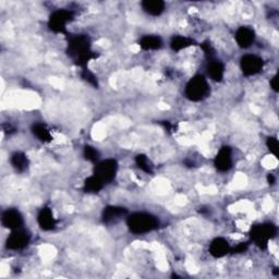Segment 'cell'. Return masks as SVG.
<instances>
[{"mask_svg": "<svg viewBox=\"0 0 279 279\" xmlns=\"http://www.w3.org/2000/svg\"><path fill=\"white\" fill-rule=\"evenodd\" d=\"M128 227L131 232L136 235L151 232L158 227L157 218L148 213H135L128 218Z\"/></svg>", "mask_w": 279, "mask_h": 279, "instance_id": "obj_1", "label": "cell"}, {"mask_svg": "<svg viewBox=\"0 0 279 279\" xmlns=\"http://www.w3.org/2000/svg\"><path fill=\"white\" fill-rule=\"evenodd\" d=\"M275 228L269 224L267 225H260L256 226L253 229H252V239L258 244H266L269 239L271 238V235H274Z\"/></svg>", "mask_w": 279, "mask_h": 279, "instance_id": "obj_9", "label": "cell"}, {"mask_svg": "<svg viewBox=\"0 0 279 279\" xmlns=\"http://www.w3.org/2000/svg\"><path fill=\"white\" fill-rule=\"evenodd\" d=\"M255 39L254 31L248 26H241L236 32V41L241 48H248L253 44Z\"/></svg>", "mask_w": 279, "mask_h": 279, "instance_id": "obj_10", "label": "cell"}, {"mask_svg": "<svg viewBox=\"0 0 279 279\" xmlns=\"http://www.w3.org/2000/svg\"><path fill=\"white\" fill-rule=\"evenodd\" d=\"M208 75L210 77L214 80V81H222L223 78H224V71H225V68L222 62H219L217 60L215 61H212L208 65Z\"/></svg>", "mask_w": 279, "mask_h": 279, "instance_id": "obj_18", "label": "cell"}, {"mask_svg": "<svg viewBox=\"0 0 279 279\" xmlns=\"http://www.w3.org/2000/svg\"><path fill=\"white\" fill-rule=\"evenodd\" d=\"M215 166L219 171H228L232 166V157H231V150L228 146H225L215 158Z\"/></svg>", "mask_w": 279, "mask_h": 279, "instance_id": "obj_11", "label": "cell"}, {"mask_svg": "<svg viewBox=\"0 0 279 279\" xmlns=\"http://www.w3.org/2000/svg\"><path fill=\"white\" fill-rule=\"evenodd\" d=\"M33 133H34L43 142L51 141V134L49 130L46 128V125L42 123H37L33 127Z\"/></svg>", "mask_w": 279, "mask_h": 279, "instance_id": "obj_21", "label": "cell"}, {"mask_svg": "<svg viewBox=\"0 0 279 279\" xmlns=\"http://www.w3.org/2000/svg\"><path fill=\"white\" fill-rule=\"evenodd\" d=\"M127 211L122 207H117V206H108L104 210L103 213V218L105 223H110L112 221H116L119 217L123 216Z\"/></svg>", "mask_w": 279, "mask_h": 279, "instance_id": "obj_17", "label": "cell"}, {"mask_svg": "<svg viewBox=\"0 0 279 279\" xmlns=\"http://www.w3.org/2000/svg\"><path fill=\"white\" fill-rule=\"evenodd\" d=\"M70 55L78 62V64L83 65L88 62L91 58L90 42L86 36L78 35L71 38L69 43Z\"/></svg>", "mask_w": 279, "mask_h": 279, "instance_id": "obj_2", "label": "cell"}, {"mask_svg": "<svg viewBox=\"0 0 279 279\" xmlns=\"http://www.w3.org/2000/svg\"><path fill=\"white\" fill-rule=\"evenodd\" d=\"M71 20V12L67 10L55 11L49 18V28L56 33H63Z\"/></svg>", "mask_w": 279, "mask_h": 279, "instance_id": "obj_6", "label": "cell"}, {"mask_svg": "<svg viewBox=\"0 0 279 279\" xmlns=\"http://www.w3.org/2000/svg\"><path fill=\"white\" fill-rule=\"evenodd\" d=\"M210 93V86L203 76H195L192 78L185 86V96L192 102L202 101Z\"/></svg>", "mask_w": 279, "mask_h": 279, "instance_id": "obj_3", "label": "cell"}, {"mask_svg": "<svg viewBox=\"0 0 279 279\" xmlns=\"http://www.w3.org/2000/svg\"><path fill=\"white\" fill-rule=\"evenodd\" d=\"M271 85H273V89L277 91V77L273 78V81H271Z\"/></svg>", "mask_w": 279, "mask_h": 279, "instance_id": "obj_25", "label": "cell"}, {"mask_svg": "<svg viewBox=\"0 0 279 279\" xmlns=\"http://www.w3.org/2000/svg\"><path fill=\"white\" fill-rule=\"evenodd\" d=\"M10 163L12 165V167L19 172H22L29 167V159L25 156V154H23L21 152L15 153V154L11 156Z\"/></svg>", "mask_w": 279, "mask_h": 279, "instance_id": "obj_16", "label": "cell"}, {"mask_svg": "<svg viewBox=\"0 0 279 279\" xmlns=\"http://www.w3.org/2000/svg\"><path fill=\"white\" fill-rule=\"evenodd\" d=\"M267 145H268L270 152H273L274 154L277 156V152H278V142H277V140L276 138H268Z\"/></svg>", "mask_w": 279, "mask_h": 279, "instance_id": "obj_24", "label": "cell"}, {"mask_svg": "<svg viewBox=\"0 0 279 279\" xmlns=\"http://www.w3.org/2000/svg\"><path fill=\"white\" fill-rule=\"evenodd\" d=\"M229 243L224 238H216L210 245V253L214 257H223L229 252Z\"/></svg>", "mask_w": 279, "mask_h": 279, "instance_id": "obj_12", "label": "cell"}, {"mask_svg": "<svg viewBox=\"0 0 279 279\" xmlns=\"http://www.w3.org/2000/svg\"><path fill=\"white\" fill-rule=\"evenodd\" d=\"M2 223L4 225V227L8 229H11V230L20 229L22 228L23 226V217L19 211L10 208L4 212Z\"/></svg>", "mask_w": 279, "mask_h": 279, "instance_id": "obj_8", "label": "cell"}, {"mask_svg": "<svg viewBox=\"0 0 279 279\" xmlns=\"http://www.w3.org/2000/svg\"><path fill=\"white\" fill-rule=\"evenodd\" d=\"M140 46L144 50H156L163 46V42L161 37L153 36V35H145L140 39Z\"/></svg>", "mask_w": 279, "mask_h": 279, "instance_id": "obj_15", "label": "cell"}, {"mask_svg": "<svg viewBox=\"0 0 279 279\" xmlns=\"http://www.w3.org/2000/svg\"><path fill=\"white\" fill-rule=\"evenodd\" d=\"M143 10L150 16H161L165 10V3L161 0H144L141 4Z\"/></svg>", "mask_w": 279, "mask_h": 279, "instance_id": "obj_14", "label": "cell"}, {"mask_svg": "<svg viewBox=\"0 0 279 279\" xmlns=\"http://www.w3.org/2000/svg\"><path fill=\"white\" fill-rule=\"evenodd\" d=\"M104 184L105 183L101 180V179L94 175L86 179V181L84 183V189L85 191L90 192V193H95V192H98L99 190L103 189Z\"/></svg>", "mask_w": 279, "mask_h": 279, "instance_id": "obj_19", "label": "cell"}, {"mask_svg": "<svg viewBox=\"0 0 279 279\" xmlns=\"http://www.w3.org/2000/svg\"><path fill=\"white\" fill-rule=\"evenodd\" d=\"M192 45H193V41L183 36H176L172 38L171 41V48L175 51H180L182 49L190 47Z\"/></svg>", "mask_w": 279, "mask_h": 279, "instance_id": "obj_20", "label": "cell"}, {"mask_svg": "<svg viewBox=\"0 0 279 279\" xmlns=\"http://www.w3.org/2000/svg\"><path fill=\"white\" fill-rule=\"evenodd\" d=\"M38 225L41 226V228L44 230H51L55 228L56 221L52 215V212L48 207H44L38 213L37 216Z\"/></svg>", "mask_w": 279, "mask_h": 279, "instance_id": "obj_13", "label": "cell"}, {"mask_svg": "<svg viewBox=\"0 0 279 279\" xmlns=\"http://www.w3.org/2000/svg\"><path fill=\"white\" fill-rule=\"evenodd\" d=\"M30 238L31 237L28 234V231L21 228L12 230L11 235L7 239L6 247L9 250H22L28 247V244L30 243Z\"/></svg>", "mask_w": 279, "mask_h": 279, "instance_id": "obj_5", "label": "cell"}, {"mask_svg": "<svg viewBox=\"0 0 279 279\" xmlns=\"http://www.w3.org/2000/svg\"><path fill=\"white\" fill-rule=\"evenodd\" d=\"M241 69L245 76H254L263 69V60L254 55H245L241 59Z\"/></svg>", "mask_w": 279, "mask_h": 279, "instance_id": "obj_7", "label": "cell"}, {"mask_svg": "<svg viewBox=\"0 0 279 279\" xmlns=\"http://www.w3.org/2000/svg\"><path fill=\"white\" fill-rule=\"evenodd\" d=\"M118 165L114 159H106L101 163H98L95 167V176L98 177L101 180L106 183L114 180V178L117 174Z\"/></svg>", "mask_w": 279, "mask_h": 279, "instance_id": "obj_4", "label": "cell"}, {"mask_svg": "<svg viewBox=\"0 0 279 279\" xmlns=\"http://www.w3.org/2000/svg\"><path fill=\"white\" fill-rule=\"evenodd\" d=\"M84 155L86 159H89L91 162H96L98 159V152L94 148H92V146H85Z\"/></svg>", "mask_w": 279, "mask_h": 279, "instance_id": "obj_23", "label": "cell"}, {"mask_svg": "<svg viewBox=\"0 0 279 279\" xmlns=\"http://www.w3.org/2000/svg\"><path fill=\"white\" fill-rule=\"evenodd\" d=\"M136 164L138 166L140 169H142L143 171L148 172V174H152V166L150 164L149 158L144 156V155H138L136 156Z\"/></svg>", "mask_w": 279, "mask_h": 279, "instance_id": "obj_22", "label": "cell"}]
</instances>
